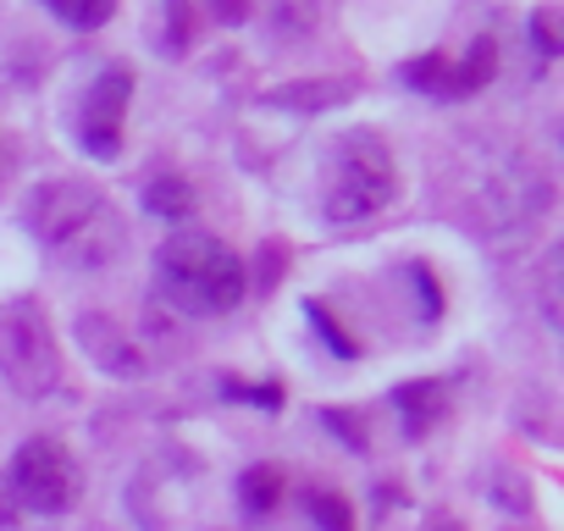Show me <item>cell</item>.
Segmentation results:
<instances>
[{
    "label": "cell",
    "instance_id": "5",
    "mask_svg": "<svg viewBox=\"0 0 564 531\" xmlns=\"http://www.w3.org/2000/svg\"><path fill=\"white\" fill-rule=\"evenodd\" d=\"M12 498L23 514H67L84 498V470L62 437H29L7 465Z\"/></svg>",
    "mask_w": 564,
    "mask_h": 531
},
{
    "label": "cell",
    "instance_id": "1",
    "mask_svg": "<svg viewBox=\"0 0 564 531\" xmlns=\"http://www.w3.org/2000/svg\"><path fill=\"white\" fill-rule=\"evenodd\" d=\"M23 221L40 238L51 260H62L67 272H106V266L128 249L122 210L78 177H45L23 199Z\"/></svg>",
    "mask_w": 564,
    "mask_h": 531
},
{
    "label": "cell",
    "instance_id": "10",
    "mask_svg": "<svg viewBox=\"0 0 564 531\" xmlns=\"http://www.w3.org/2000/svg\"><path fill=\"white\" fill-rule=\"evenodd\" d=\"M443 404H448V382H404L399 393H393V410H399V421H404V432L410 437H426L432 432V421L443 415Z\"/></svg>",
    "mask_w": 564,
    "mask_h": 531
},
{
    "label": "cell",
    "instance_id": "2",
    "mask_svg": "<svg viewBox=\"0 0 564 531\" xmlns=\"http://www.w3.org/2000/svg\"><path fill=\"white\" fill-rule=\"evenodd\" d=\"M243 289H249L243 260L210 232L183 227L155 249V294L177 316H227L238 311Z\"/></svg>",
    "mask_w": 564,
    "mask_h": 531
},
{
    "label": "cell",
    "instance_id": "16",
    "mask_svg": "<svg viewBox=\"0 0 564 531\" xmlns=\"http://www.w3.org/2000/svg\"><path fill=\"white\" fill-rule=\"evenodd\" d=\"M305 311H311V322H316V327H322V333L333 338V349H338V355L349 360V355H355V344H349V333H344V327H333V316H327V305H322V300H311Z\"/></svg>",
    "mask_w": 564,
    "mask_h": 531
},
{
    "label": "cell",
    "instance_id": "15",
    "mask_svg": "<svg viewBox=\"0 0 564 531\" xmlns=\"http://www.w3.org/2000/svg\"><path fill=\"white\" fill-rule=\"evenodd\" d=\"M531 40H536L542 56H558V51H564V45H558V12H553V7L531 12Z\"/></svg>",
    "mask_w": 564,
    "mask_h": 531
},
{
    "label": "cell",
    "instance_id": "3",
    "mask_svg": "<svg viewBox=\"0 0 564 531\" xmlns=\"http://www.w3.org/2000/svg\"><path fill=\"white\" fill-rule=\"evenodd\" d=\"M393 194H399V166H393V150L382 144V133L377 128L338 133L322 161V216L333 227H355V221H371L377 210H388Z\"/></svg>",
    "mask_w": 564,
    "mask_h": 531
},
{
    "label": "cell",
    "instance_id": "19",
    "mask_svg": "<svg viewBox=\"0 0 564 531\" xmlns=\"http://www.w3.org/2000/svg\"><path fill=\"white\" fill-rule=\"evenodd\" d=\"M509 531H525V525H509Z\"/></svg>",
    "mask_w": 564,
    "mask_h": 531
},
{
    "label": "cell",
    "instance_id": "6",
    "mask_svg": "<svg viewBox=\"0 0 564 531\" xmlns=\"http://www.w3.org/2000/svg\"><path fill=\"white\" fill-rule=\"evenodd\" d=\"M128 100H133V67L111 62L89 78V89L78 95V117H73V139L89 161H117L122 139H128Z\"/></svg>",
    "mask_w": 564,
    "mask_h": 531
},
{
    "label": "cell",
    "instance_id": "12",
    "mask_svg": "<svg viewBox=\"0 0 564 531\" xmlns=\"http://www.w3.org/2000/svg\"><path fill=\"white\" fill-rule=\"evenodd\" d=\"M282 487H289V476H282L276 465H249L238 476V498H243L249 514H271L282 503Z\"/></svg>",
    "mask_w": 564,
    "mask_h": 531
},
{
    "label": "cell",
    "instance_id": "4",
    "mask_svg": "<svg viewBox=\"0 0 564 531\" xmlns=\"http://www.w3.org/2000/svg\"><path fill=\"white\" fill-rule=\"evenodd\" d=\"M0 377L18 399H45L62 382V349L40 300H12L0 311Z\"/></svg>",
    "mask_w": 564,
    "mask_h": 531
},
{
    "label": "cell",
    "instance_id": "13",
    "mask_svg": "<svg viewBox=\"0 0 564 531\" xmlns=\"http://www.w3.org/2000/svg\"><path fill=\"white\" fill-rule=\"evenodd\" d=\"M40 7H45L56 23L78 29V34H89V29H106V23L117 18V0H40Z\"/></svg>",
    "mask_w": 564,
    "mask_h": 531
},
{
    "label": "cell",
    "instance_id": "7",
    "mask_svg": "<svg viewBox=\"0 0 564 531\" xmlns=\"http://www.w3.org/2000/svg\"><path fill=\"white\" fill-rule=\"evenodd\" d=\"M492 73H498V45L492 40H470L459 56L432 51V56L404 62V84L432 95V100H470L492 84Z\"/></svg>",
    "mask_w": 564,
    "mask_h": 531
},
{
    "label": "cell",
    "instance_id": "9",
    "mask_svg": "<svg viewBox=\"0 0 564 531\" xmlns=\"http://www.w3.org/2000/svg\"><path fill=\"white\" fill-rule=\"evenodd\" d=\"M254 12V0H166L172 18V51H188L199 29H232Z\"/></svg>",
    "mask_w": 564,
    "mask_h": 531
},
{
    "label": "cell",
    "instance_id": "8",
    "mask_svg": "<svg viewBox=\"0 0 564 531\" xmlns=\"http://www.w3.org/2000/svg\"><path fill=\"white\" fill-rule=\"evenodd\" d=\"M78 344H84L89 360H95L100 371H111V377H139V371H150V349H144L117 316H106V311H89V316L78 322Z\"/></svg>",
    "mask_w": 564,
    "mask_h": 531
},
{
    "label": "cell",
    "instance_id": "18",
    "mask_svg": "<svg viewBox=\"0 0 564 531\" xmlns=\"http://www.w3.org/2000/svg\"><path fill=\"white\" fill-rule=\"evenodd\" d=\"M432 531H465V525H459V520H437Z\"/></svg>",
    "mask_w": 564,
    "mask_h": 531
},
{
    "label": "cell",
    "instance_id": "17",
    "mask_svg": "<svg viewBox=\"0 0 564 531\" xmlns=\"http://www.w3.org/2000/svg\"><path fill=\"white\" fill-rule=\"evenodd\" d=\"M18 498H12V481H7V470H0V531H12L18 525Z\"/></svg>",
    "mask_w": 564,
    "mask_h": 531
},
{
    "label": "cell",
    "instance_id": "11",
    "mask_svg": "<svg viewBox=\"0 0 564 531\" xmlns=\"http://www.w3.org/2000/svg\"><path fill=\"white\" fill-rule=\"evenodd\" d=\"M144 210L161 216V221H188V216H194V188H188V177H177V172L150 177V188H144Z\"/></svg>",
    "mask_w": 564,
    "mask_h": 531
},
{
    "label": "cell",
    "instance_id": "14",
    "mask_svg": "<svg viewBox=\"0 0 564 531\" xmlns=\"http://www.w3.org/2000/svg\"><path fill=\"white\" fill-rule=\"evenodd\" d=\"M305 509H311V520L322 531H355V509L338 492H327V487H305Z\"/></svg>",
    "mask_w": 564,
    "mask_h": 531
}]
</instances>
